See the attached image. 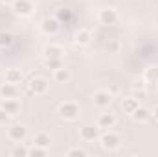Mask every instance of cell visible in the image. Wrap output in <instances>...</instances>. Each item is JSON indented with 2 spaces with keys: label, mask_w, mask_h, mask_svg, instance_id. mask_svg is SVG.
Returning a JSON list of instances; mask_svg holds the SVG:
<instances>
[{
  "label": "cell",
  "mask_w": 158,
  "mask_h": 157,
  "mask_svg": "<svg viewBox=\"0 0 158 157\" xmlns=\"http://www.w3.org/2000/svg\"><path fill=\"white\" fill-rule=\"evenodd\" d=\"M11 44H13V35L7 32H2L0 34V48H9Z\"/></svg>",
  "instance_id": "cb8c5ba5"
},
{
  "label": "cell",
  "mask_w": 158,
  "mask_h": 157,
  "mask_svg": "<svg viewBox=\"0 0 158 157\" xmlns=\"http://www.w3.org/2000/svg\"><path fill=\"white\" fill-rule=\"evenodd\" d=\"M118 19H119L118 11L112 9V7H103V9L98 11V22L103 24V26H114L118 22Z\"/></svg>",
  "instance_id": "3957f363"
},
{
  "label": "cell",
  "mask_w": 158,
  "mask_h": 157,
  "mask_svg": "<svg viewBox=\"0 0 158 157\" xmlns=\"http://www.w3.org/2000/svg\"><path fill=\"white\" fill-rule=\"evenodd\" d=\"M103 46H105V50H107L109 54H116L119 48H121V43H119L118 39H109Z\"/></svg>",
  "instance_id": "603a6c76"
},
{
  "label": "cell",
  "mask_w": 158,
  "mask_h": 157,
  "mask_svg": "<svg viewBox=\"0 0 158 157\" xmlns=\"http://www.w3.org/2000/svg\"><path fill=\"white\" fill-rule=\"evenodd\" d=\"M6 81L7 83H13V85H19L20 81H22V72L19 70V69H7L6 70Z\"/></svg>",
  "instance_id": "e0dca14e"
},
{
  "label": "cell",
  "mask_w": 158,
  "mask_h": 157,
  "mask_svg": "<svg viewBox=\"0 0 158 157\" xmlns=\"http://www.w3.org/2000/svg\"><path fill=\"white\" fill-rule=\"evenodd\" d=\"M59 30H61V22L57 17H46L40 20V32L44 35H55L59 34Z\"/></svg>",
  "instance_id": "277c9868"
},
{
  "label": "cell",
  "mask_w": 158,
  "mask_h": 157,
  "mask_svg": "<svg viewBox=\"0 0 158 157\" xmlns=\"http://www.w3.org/2000/svg\"><path fill=\"white\" fill-rule=\"evenodd\" d=\"M0 105L9 113V117H17L20 113V102L17 98H4Z\"/></svg>",
  "instance_id": "30bf717a"
},
{
  "label": "cell",
  "mask_w": 158,
  "mask_h": 157,
  "mask_svg": "<svg viewBox=\"0 0 158 157\" xmlns=\"http://www.w3.org/2000/svg\"><path fill=\"white\" fill-rule=\"evenodd\" d=\"M99 142H101V146H103L105 150H109V152H114V150H118V148H119V144H121V139H119L118 133H114V131L107 129L103 135H99Z\"/></svg>",
  "instance_id": "7a4b0ae2"
},
{
  "label": "cell",
  "mask_w": 158,
  "mask_h": 157,
  "mask_svg": "<svg viewBox=\"0 0 158 157\" xmlns=\"http://www.w3.org/2000/svg\"><path fill=\"white\" fill-rule=\"evenodd\" d=\"M15 0H2V4H13Z\"/></svg>",
  "instance_id": "f546056e"
},
{
  "label": "cell",
  "mask_w": 158,
  "mask_h": 157,
  "mask_svg": "<svg viewBox=\"0 0 158 157\" xmlns=\"http://www.w3.org/2000/svg\"><path fill=\"white\" fill-rule=\"evenodd\" d=\"M50 142H52V139H50V135H48V133H44V131L35 133V137H33V144L42 146V148H50Z\"/></svg>",
  "instance_id": "ffe728a7"
},
{
  "label": "cell",
  "mask_w": 158,
  "mask_h": 157,
  "mask_svg": "<svg viewBox=\"0 0 158 157\" xmlns=\"http://www.w3.org/2000/svg\"><path fill=\"white\" fill-rule=\"evenodd\" d=\"M68 79H70V70H68L66 67H61V69L53 70V81H57V83H66Z\"/></svg>",
  "instance_id": "d6986e66"
},
{
  "label": "cell",
  "mask_w": 158,
  "mask_h": 157,
  "mask_svg": "<svg viewBox=\"0 0 158 157\" xmlns=\"http://www.w3.org/2000/svg\"><path fill=\"white\" fill-rule=\"evenodd\" d=\"M138 107H140V104H138V98H136V96H127V98H123V102H121V109H123V113L129 115V117H131Z\"/></svg>",
  "instance_id": "4fadbf2b"
},
{
  "label": "cell",
  "mask_w": 158,
  "mask_h": 157,
  "mask_svg": "<svg viewBox=\"0 0 158 157\" xmlns=\"http://www.w3.org/2000/svg\"><path fill=\"white\" fill-rule=\"evenodd\" d=\"M79 135H81V139L85 142H96L99 139V128L98 126H92V124H86V126L81 128Z\"/></svg>",
  "instance_id": "ba28073f"
},
{
  "label": "cell",
  "mask_w": 158,
  "mask_h": 157,
  "mask_svg": "<svg viewBox=\"0 0 158 157\" xmlns=\"http://www.w3.org/2000/svg\"><path fill=\"white\" fill-rule=\"evenodd\" d=\"M153 117H155V118L158 120V105L155 107V109H153Z\"/></svg>",
  "instance_id": "f1b7e54d"
},
{
  "label": "cell",
  "mask_w": 158,
  "mask_h": 157,
  "mask_svg": "<svg viewBox=\"0 0 158 157\" xmlns=\"http://www.w3.org/2000/svg\"><path fill=\"white\" fill-rule=\"evenodd\" d=\"M48 87H50V83L44 78H33L30 81V92H33V94H46Z\"/></svg>",
  "instance_id": "9c48e42d"
},
{
  "label": "cell",
  "mask_w": 158,
  "mask_h": 157,
  "mask_svg": "<svg viewBox=\"0 0 158 157\" xmlns=\"http://www.w3.org/2000/svg\"><path fill=\"white\" fill-rule=\"evenodd\" d=\"M131 118L134 120V122H138V124H143V122H147L149 118H151V111L149 109H145V107H138L132 115H131Z\"/></svg>",
  "instance_id": "2e32d148"
},
{
  "label": "cell",
  "mask_w": 158,
  "mask_h": 157,
  "mask_svg": "<svg viewBox=\"0 0 158 157\" xmlns=\"http://www.w3.org/2000/svg\"><path fill=\"white\" fill-rule=\"evenodd\" d=\"M2 6H4V4H2V0H0V7H2Z\"/></svg>",
  "instance_id": "4dcf8cb0"
},
{
  "label": "cell",
  "mask_w": 158,
  "mask_h": 157,
  "mask_svg": "<svg viewBox=\"0 0 158 157\" xmlns=\"http://www.w3.org/2000/svg\"><path fill=\"white\" fill-rule=\"evenodd\" d=\"M143 79H145V83L158 85V67H149V69H145Z\"/></svg>",
  "instance_id": "ac0fdd59"
},
{
  "label": "cell",
  "mask_w": 158,
  "mask_h": 157,
  "mask_svg": "<svg viewBox=\"0 0 158 157\" xmlns=\"http://www.w3.org/2000/svg\"><path fill=\"white\" fill-rule=\"evenodd\" d=\"M114 124H116V117L112 113H101L96 122V126L99 129H110V128H114Z\"/></svg>",
  "instance_id": "7c38bea8"
},
{
  "label": "cell",
  "mask_w": 158,
  "mask_h": 157,
  "mask_svg": "<svg viewBox=\"0 0 158 157\" xmlns=\"http://www.w3.org/2000/svg\"><path fill=\"white\" fill-rule=\"evenodd\" d=\"M57 19H59V22H61V24H63V20H64V22H68V20L72 19V13H70L66 7H61V9L57 11Z\"/></svg>",
  "instance_id": "484cf974"
},
{
  "label": "cell",
  "mask_w": 158,
  "mask_h": 157,
  "mask_svg": "<svg viewBox=\"0 0 158 157\" xmlns=\"http://www.w3.org/2000/svg\"><path fill=\"white\" fill-rule=\"evenodd\" d=\"M42 54H44V59H50V57H63L64 50H63L61 44H53V43H52V44H46V46H44Z\"/></svg>",
  "instance_id": "5bb4252c"
},
{
  "label": "cell",
  "mask_w": 158,
  "mask_h": 157,
  "mask_svg": "<svg viewBox=\"0 0 158 157\" xmlns=\"http://www.w3.org/2000/svg\"><path fill=\"white\" fill-rule=\"evenodd\" d=\"M9 118H11V117H9V113L0 105V126H2V124H7V122H9Z\"/></svg>",
  "instance_id": "83f0119b"
},
{
  "label": "cell",
  "mask_w": 158,
  "mask_h": 157,
  "mask_svg": "<svg viewBox=\"0 0 158 157\" xmlns=\"http://www.w3.org/2000/svg\"><path fill=\"white\" fill-rule=\"evenodd\" d=\"M11 6H13V13L19 15V17H30L35 9L31 0H15Z\"/></svg>",
  "instance_id": "8992f818"
},
{
  "label": "cell",
  "mask_w": 158,
  "mask_h": 157,
  "mask_svg": "<svg viewBox=\"0 0 158 157\" xmlns=\"http://www.w3.org/2000/svg\"><path fill=\"white\" fill-rule=\"evenodd\" d=\"M44 63H46V69H50L52 72L57 70V69H61V67H64V65H63V57H50V59H46Z\"/></svg>",
  "instance_id": "44dd1931"
},
{
  "label": "cell",
  "mask_w": 158,
  "mask_h": 157,
  "mask_svg": "<svg viewBox=\"0 0 158 157\" xmlns=\"http://www.w3.org/2000/svg\"><path fill=\"white\" fill-rule=\"evenodd\" d=\"M57 113H59V117L63 118V120L74 122V120H77V118H79L81 107H79V104H76V102H72V100H66V102L59 104V109H57Z\"/></svg>",
  "instance_id": "6da1fadb"
},
{
  "label": "cell",
  "mask_w": 158,
  "mask_h": 157,
  "mask_svg": "<svg viewBox=\"0 0 158 157\" xmlns=\"http://www.w3.org/2000/svg\"><path fill=\"white\" fill-rule=\"evenodd\" d=\"M13 157H26V155H30V148H26V146H22L20 142H17V146L9 152Z\"/></svg>",
  "instance_id": "7402d4cb"
},
{
  "label": "cell",
  "mask_w": 158,
  "mask_h": 157,
  "mask_svg": "<svg viewBox=\"0 0 158 157\" xmlns=\"http://www.w3.org/2000/svg\"><path fill=\"white\" fill-rule=\"evenodd\" d=\"M92 102H94L96 107H99V109H107V107L112 104V94H110L109 91H96L94 96H92Z\"/></svg>",
  "instance_id": "52a82bcc"
},
{
  "label": "cell",
  "mask_w": 158,
  "mask_h": 157,
  "mask_svg": "<svg viewBox=\"0 0 158 157\" xmlns=\"http://www.w3.org/2000/svg\"><path fill=\"white\" fill-rule=\"evenodd\" d=\"M66 157H86V152L83 148H70L66 152Z\"/></svg>",
  "instance_id": "4316f807"
},
{
  "label": "cell",
  "mask_w": 158,
  "mask_h": 157,
  "mask_svg": "<svg viewBox=\"0 0 158 157\" xmlns=\"http://www.w3.org/2000/svg\"><path fill=\"white\" fill-rule=\"evenodd\" d=\"M90 41H92V34H90V30H79L77 34H76V39L74 43L79 44V46H88L90 44Z\"/></svg>",
  "instance_id": "9a60e30c"
},
{
  "label": "cell",
  "mask_w": 158,
  "mask_h": 157,
  "mask_svg": "<svg viewBox=\"0 0 158 157\" xmlns=\"http://www.w3.org/2000/svg\"><path fill=\"white\" fill-rule=\"evenodd\" d=\"M7 139L11 141V142H22L26 137H28V129H26V126H22V124H13V126H9L7 128Z\"/></svg>",
  "instance_id": "5b68a950"
},
{
  "label": "cell",
  "mask_w": 158,
  "mask_h": 157,
  "mask_svg": "<svg viewBox=\"0 0 158 157\" xmlns=\"http://www.w3.org/2000/svg\"><path fill=\"white\" fill-rule=\"evenodd\" d=\"M0 98H19V85H13V83H7L4 81L0 85Z\"/></svg>",
  "instance_id": "8fae6325"
},
{
  "label": "cell",
  "mask_w": 158,
  "mask_h": 157,
  "mask_svg": "<svg viewBox=\"0 0 158 157\" xmlns=\"http://www.w3.org/2000/svg\"><path fill=\"white\" fill-rule=\"evenodd\" d=\"M48 154V148H42V146H37V144H33V148H30V155L33 157H44Z\"/></svg>",
  "instance_id": "d4e9b609"
}]
</instances>
